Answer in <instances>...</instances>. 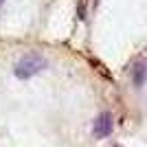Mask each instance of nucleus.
Instances as JSON below:
<instances>
[{"label":"nucleus","mask_w":147,"mask_h":147,"mask_svg":"<svg viewBox=\"0 0 147 147\" xmlns=\"http://www.w3.org/2000/svg\"><path fill=\"white\" fill-rule=\"evenodd\" d=\"M44 68H49L46 57H42L40 53H29V55H24L18 64H16L13 73H16L18 79H29V77H33V75L42 73Z\"/></svg>","instance_id":"obj_1"},{"label":"nucleus","mask_w":147,"mask_h":147,"mask_svg":"<svg viewBox=\"0 0 147 147\" xmlns=\"http://www.w3.org/2000/svg\"><path fill=\"white\" fill-rule=\"evenodd\" d=\"M114 129V117L110 112H101L97 119H94V125H92V134L97 138H105V136L112 134Z\"/></svg>","instance_id":"obj_2"},{"label":"nucleus","mask_w":147,"mask_h":147,"mask_svg":"<svg viewBox=\"0 0 147 147\" xmlns=\"http://www.w3.org/2000/svg\"><path fill=\"white\" fill-rule=\"evenodd\" d=\"M132 81H134V86H136V88H141L143 84L147 81V64L138 61V64L132 68Z\"/></svg>","instance_id":"obj_3"},{"label":"nucleus","mask_w":147,"mask_h":147,"mask_svg":"<svg viewBox=\"0 0 147 147\" xmlns=\"http://www.w3.org/2000/svg\"><path fill=\"white\" fill-rule=\"evenodd\" d=\"M2 2H5V0H0V7H2Z\"/></svg>","instance_id":"obj_4"}]
</instances>
